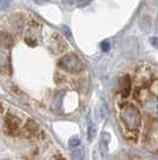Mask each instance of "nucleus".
Listing matches in <instances>:
<instances>
[{
	"label": "nucleus",
	"instance_id": "nucleus-1",
	"mask_svg": "<svg viewBox=\"0 0 158 160\" xmlns=\"http://www.w3.org/2000/svg\"><path fill=\"white\" fill-rule=\"evenodd\" d=\"M120 121L130 133L137 134L142 126V116L138 108L131 103H126L120 108Z\"/></svg>",
	"mask_w": 158,
	"mask_h": 160
},
{
	"label": "nucleus",
	"instance_id": "nucleus-2",
	"mask_svg": "<svg viewBox=\"0 0 158 160\" xmlns=\"http://www.w3.org/2000/svg\"><path fill=\"white\" fill-rule=\"evenodd\" d=\"M57 66L69 73H79L85 68L83 62L79 58V55L74 53L66 54L62 58H59V60L57 61Z\"/></svg>",
	"mask_w": 158,
	"mask_h": 160
},
{
	"label": "nucleus",
	"instance_id": "nucleus-3",
	"mask_svg": "<svg viewBox=\"0 0 158 160\" xmlns=\"http://www.w3.org/2000/svg\"><path fill=\"white\" fill-rule=\"evenodd\" d=\"M21 123L20 117H18L14 113H6L4 115V130L7 134H14L18 129Z\"/></svg>",
	"mask_w": 158,
	"mask_h": 160
},
{
	"label": "nucleus",
	"instance_id": "nucleus-4",
	"mask_svg": "<svg viewBox=\"0 0 158 160\" xmlns=\"http://www.w3.org/2000/svg\"><path fill=\"white\" fill-rule=\"evenodd\" d=\"M40 35V29L37 23H32L30 27L27 28V32L25 36V42L29 46H36L37 38Z\"/></svg>",
	"mask_w": 158,
	"mask_h": 160
},
{
	"label": "nucleus",
	"instance_id": "nucleus-5",
	"mask_svg": "<svg viewBox=\"0 0 158 160\" xmlns=\"http://www.w3.org/2000/svg\"><path fill=\"white\" fill-rule=\"evenodd\" d=\"M119 91L124 98H127L132 91V80L130 75H124L119 80Z\"/></svg>",
	"mask_w": 158,
	"mask_h": 160
},
{
	"label": "nucleus",
	"instance_id": "nucleus-6",
	"mask_svg": "<svg viewBox=\"0 0 158 160\" xmlns=\"http://www.w3.org/2000/svg\"><path fill=\"white\" fill-rule=\"evenodd\" d=\"M144 110L147 113L151 115H157L158 113V99L156 97H147L146 99L142 102Z\"/></svg>",
	"mask_w": 158,
	"mask_h": 160
},
{
	"label": "nucleus",
	"instance_id": "nucleus-7",
	"mask_svg": "<svg viewBox=\"0 0 158 160\" xmlns=\"http://www.w3.org/2000/svg\"><path fill=\"white\" fill-rule=\"evenodd\" d=\"M152 73L150 69L147 68H142L137 74V80H138V84L140 86H147L149 84H151L152 81Z\"/></svg>",
	"mask_w": 158,
	"mask_h": 160
},
{
	"label": "nucleus",
	"instance_id": "nucleus-8",
	"mask_svg": "<svg viewBox=\"0 0 158 160\" xmlns=\"http://www.w3.org/2000/svg\"><path fill=\"white\" fill-rule=\"evenodd\" d=\"M38 130H40V127L33 120H29L25 123V132L29 133L30 135H36L38 133Z\"/></svg>",
	"mask_w": 158,
	"mask_h": 160
},
{
	"label": "nucleus",
	"instance_id": "nucleus-9",
	"mask_svg": "<svg viewBox=\"0 0 158 160\" xmlns=\"http://www.w3.org/2000/svg\"><path fill=\"white\" fill-rule=\"evenodd\" d=\"M1 43L5 48H10L13 43V38L10 32H6L5 30L1 31Z\"/></svg>",
	"mask_w": 158,
	"mask_h": 160
},
{
	"label": "nucleus",
	"instance_id": "nucleus-10",
	"mask_svg": "<svg viewBox=\"0 0 158 160\" xmlns=\"http://www.w3.org/2000/svg\"><path fill=\"white\" fill-rule=\"evenodd\" d=\"M108 142H109V135H108V133H102L101 141H100V148H101L102 154L107 153V146H108Z\"/></svg>",
	"mask_w": 158,
	"mask_h": 160
},
{
	"label": "nucleus",
	"instance_id": "nucleus-11",
	"mask_svg": "<svg viewBox=\"0 0 158 160\" xmlns=\"http://www.w3.org/2000/svg\"><path fill=\"white\" fill-rule=\"evenodd\" d=\"M72 160H86L83 149H82V148H75L72 152Z\"/></svg>",
	"mask_w": 158,
	"mask_h": 160
},
{
	"label": "nucleus",
	"instance_id": "nucleus-12",
	"mask_svg": "<svg viewBox=\"0 0 158 160\" xmlns=\"http://www.w3.org/2000/svg\"><path fill=\"white\" fill-rule=\"evenodd\" d=\"M95 134H96V128L95 126H93V123H91L88 126V140L92 141L95 138Z\"/></svg>",
	"mask_w": 158,
	"mask_h": 160
},
{
	"label": "nucleus",
	"instance_id": "nucleus-13",
	"mask_svg": "<svg viewBox=\"0 0 158 160\" xmlns=\"http://www.w3.org/2000/svg\"><path fill=\"white\" fill-rule=\"evenodd\" d=\"M11 4H12V0H0V8L5 11L11 6Z\"/></svg>",
	"mask_w": 158,
	"mask_h": 160
},
{
	"label": "nucleus",
	"instance_id": "nucleus-14",
	"mask_svg": "<svg viewBox=\"0 0 158 160\" xmlns=\"http://www.w3.org/2000/svg\"><path fill=\"white\" fill-rule=\"evenodd\" d=\"M79 145H80V139L76 138V136H74V138H72L69 140V147H72V148H76V147H79Z\"/></svg>",
	"mask_w": 158,
	"mask_h": 160
},
{
	"label": "nucleus",
	"instance_id": "nucleus-15",
	"mask_svg": "<svg viewBox=\"0 0 158 160\" xmlns=\"http://www.w3.org/2000/svg\"><path fill=\"white\" fill-rule=\"evenodd\" d=\"M100 47H101V50H102V52H108L109 48H111V44H109V42L105 41V42H101Z\"/></svg>",
	"mask_w": 158,
	"mask_h": 160
},
{
	"label": "nucleus",
	"instance_id": "nucleus-16",
	"mask_svg": "<svg viewBox=\"0 0 158 160\" xmlns=\"http://www.w3.org/2000/svg\"><path fill=\"white\" fill-rule=\"evenodd\" d=\"M92 0H76V4L79 5V6H85L87 4H89Z\"/></svg>",
	"mask_w": 158,
	"mask_h": 160
},
{
	"label": "nucleus",
	"instance_id": "nucleus-17",
	"mask_svg": "<svg viewBox=\"0 0 158 160\" xmlns=\"http://www.w3.org/2000/svg\"><path fill=\"white\" fill-rule=\"evenodd\" d=\"M150 43H151L155 48L158 49V37H151V38H150Z\"/></svg>",
	"mask_w": 158,
	"mask_h": 160
},
{
	"label": "nucleus",
	"instance_id": "nucleus-18",
	"mask_svg": "<svg viewBox=\"0 0 158 160\" xmlns=\"http://www.w3.org/2000/svg\"><path fill=\"white\" fill-rule=\"evenodd\" d=\"M48 0H35V2H37V4H43V2H46Z\"/></svg>",
	"mask_w": 158,
	"mask_h": 160
}]
</instances>
